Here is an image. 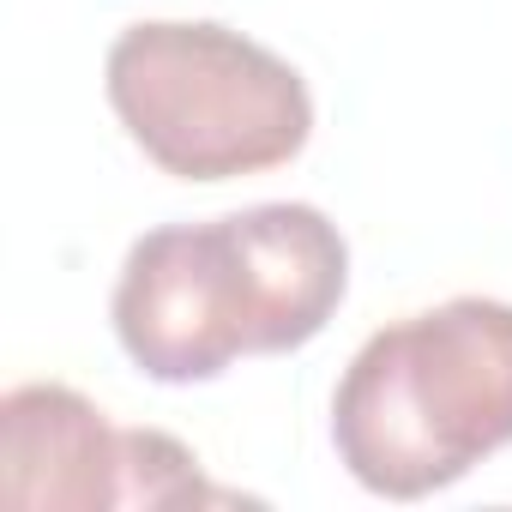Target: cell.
Segmentation results:
<instances>
[{
  "mask_svg": "<svg viewBox=\"0 0 512 512\" xmlns=\"http://www.w3.org/2000/svg\"><path fill=\"white\" fill-rule=\"evenodd\" d=\"M350 290V247L320 205L272 199L139 235L115 278V338L157 386H205L241 356L314 344Z\"/></svg>",
  "mask_w": 512,
  "mask_h": 512,
  "instance_id": "1",
  "label": "cell"
},
{
  "mask_svg": "<svg viewBox=\"0 0 512 512\" xmlns=\"http://www.w3.org/2000/svg\"><path fill=\"white\" fill-rule=\"evenodd\" d=\"M338 464L380 500H422L512 446V302L452 296L374 332L332 398Z\"/></svg>",
  "mask_w": 512,
  "mask_h": 512,
  "instance_id": "2",
  "label": "cell"
},
{
  "mask_svg": "<svg viewBox=\"0 0 512 512\" xmlns=\"http://www.w3.org/2000/svg\"><path fill=\"white\" fill-rule=\"evenodd\" d=\"M103 91L127 139L175 181H235L302 157L308 79L229 25L145 19L109 43Z\"/></svg>",
  "mask_w": 512,
  "mask_h": 512,
  "instance_id": "3",
  "label": "cell"
},
{
  "mask_svg": "<svg viewBox=\"0 0 512 512\" xmlns=\"http://www.w3.org/2000/svg\"><path fill=\"white\" fill-rule=\"evenodd\" d=\"M127 434L73 386H13L0 398V500L19 512L127 506Z\"/></svg>",
  "mask_w": 512,
  "mask_h": 512,
  "instance_id": "4",
  "label": "cell"
}]
</instances>
